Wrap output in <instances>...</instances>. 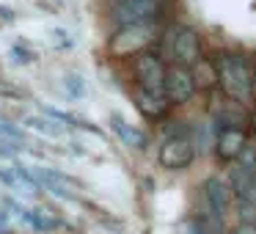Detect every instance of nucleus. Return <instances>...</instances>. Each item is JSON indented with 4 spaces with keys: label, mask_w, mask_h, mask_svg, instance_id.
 <instances>
[{
    "label": "nucleus",
    "mask_w": 256,
    "mask_h": 234,
    "mask_svg": "<svg viewBox=\"0 0 256 234\" xmlns=\"http://www.w3.org/2000/svg\"><path fill=\"white\" fill-rule=\"evenodd\" d=\"M218 66V86L232 102L242 105L250 102L254 96V69H250L248 58L242 56H220L215 61Z\"/></svg>",
    "instance_id": "f257e3e1"
},
{
    "label": "nucleus",
    "mask_w": 256,
    "mask_h": 234,
    "mask_svg": "<svg viewBox=\"0 0 256 234\" xmlns=\"http://www.w3.org/2000/svg\"><path fill=\"white\" fill-rule=\"evenodd\" d=\"M160 36V28L157 22H135V25H124V28H116L113 36L108 39V52L113 58H130L144 52L152 42Z\"/></svg>",
    "instance_id": "f03ea898"
},
{
    "label": "nucleus",
    "mask_w": 256,
    "mask_h": 234,
    "mask_svg": "<svg viewBox=\"0 0 256 234\" xmlns=\"http://www.w3.org/2000/svg\"><path fill=\"white\" fill-rule=\"evenodd\" d=\"M162 56L179 66H193L201 58V39L190 25H171L162 34Z\"/></svg>",
    "instance_id": "7ed1b4c3"
},
{
    "label": "nucleus",
    "mask_w": 256,
    "mask_h": 234,
    "mask_svg": "<svg viewBox=\"0 0 256 234\" xmlns=\"http://www.w3.org/2000/svg\"><path fill=\"white\" fill-rule=\"evenodd\" d=\"M166 3L168 0H113L108 8V20L113 28L135 22H157L166 12Z\"/></svg>",
    "instance_id": "20e7f679"
},
{
    "label": "nucleus",
    "mask_w": 256,
    "mask_h": 234,
    "mask_svg": "<svg viewBox=\"0 0 256 234\" xmlns=\"http://www.w3.org/2000/svg\"><path fill=\"white\" fill-rule=\"evenodd\" d=\"M179 127H168L166 138L160 144V166L168 171H182L193 162L196 149L190 140V130L184 127V122H176Z\"/></svg>",
    "instance_id": "39448f33"
},
{
    "label": "nucleus",
    "mask_w": 256,
    "mask_h": 234,
    "mask_svg": "<svg viewBox=\"0 0 256 234\" xmlns=\"http://www.w3.org/2000/svg\"><path fill=\"white\" fill-rule=\"evenodd\" d=\"M132 72H135V80H138V88L162 94V86H166V64H162V56L149 52V50L138 52L132 61Z\"/></svg>",
    "instance_id": "423d86ee"
},
{
    "label": "nucleus",
    "mask_w": 256,
    "mask_h": 234,
    "mask_svg": "<svg viewBox=\"0 0 256 234\" xmlns=\"http://www.w3.org/2000/svg\"><path fill=\"white\" fill-rule=\"evenodd\" d=\"M162 94L171 105H188L196 96V83L190 66H179L174 64L171 69H166V86H162Z\"/></svg>",
    "instance_id": "0eeeda50"
},
{
    "label": "nucleus",
    "mask_w": 256,
    "mask_h": 234,
    "mask_svg": "<svg viewBox=\"0 0 256 234\" xmlns=\"http://www.w3.org/2000/svg\"><path fill=\"white\" fill-rule=\"evenodd\" d=\"M34 174H36V179H39L42 190H47L52 198H61V201L78 198V182H74L72 176L56 171V168H42V166L34 168Z\"/></svg>",
    "instance_id": "6e6552de"
},
{
    "label": "nucleus",
    "mask_w": 256,
    "mask_h": 234,
    "mask_svg": "<svg viewBox=\"0 0 256 234\" xmlns=\"http://www.w3.org/2000/svg\"><path fill=\"white\" fill-rule=\"evenodd\" d=\"M204 204H206V212L218 223H223V218L232 212V188L220 176H210L204 182Z\"/></svg>",
    "instance_id": "1a4fd4ad"
},
{
    "label": "nucleus",
    "mask_w": 256,
    "mask_h": 234,
    "mask_svg": "<svg viewBox=\"0 0 256 234\" xmlns=\"http://www.w3.org/2000/svg\"><path fill=\"white\" fill-rule=\"evenodd\" d=\"M245 140H248V135H245V130H242V127H226V130H218V132H215V154L220 157L223 162L237 160V154L242 152Z\"/></svg>",
    "instance_id": "9d476101"
},
{
    "label": "nucleus",
    "mask_w": 256,
    "mask_h": 234,
    "mask_svg": "<svg viewBox=\"0 0 256 234\" xmlns=\"http://www.w3.org/2000/svg\"><path fill=\"white\" fill-rule=\"evenodd\" d=\"M110 127L113 132L122 138V144L127 146V149H135V152H146V146H149V135L144 132V130L132 127V124H127L118 113H110Z\"/></svg>",
    "instance_id": "9b49d317"
},
{
    "label": "nucleus",
    "mask_w": 256,
    "mask_h": 234,
    "mask_svg": "<svg viewBox=\"0 0 256 234\" xmlns=\"http://www.w3.org/2000/svg\"><path fill=\"white\" fill-rule=\"evenodd\" d=\"M135 108L144 113L146 118L157 122L168 113L171 102L166 100V94H154V91H146V88H135Z\"/></svg>",
    "instance_id": "f8f14e48"
},
{
    "label": "nucleus",
    "mask_w": 256,
    "mask_h": 234,
    "mask_svg": "<svg viewBox=\"0 0 256 234\" xmlns=\"http://www.w3.org/2000/svg\"><path fill=\"white\" fill-rule=\"evenodd\" d=\"M22 223L28 228H34L36 234H52V232H58V228H64L61 218H56L50 210H44V206H28Z\"/></svg>",
    "instance_id": "ddd939ff"
},
{
    "label": "nucleus",
    "mask_w": 256,
    "mask_h": 234,
    "mask_svg": "<svg viewBox=\"0 0 256 234\" xmlns=\"http://www.w3.org/2000/svg\"><path fill=\"white\" fill-rule=\"evenodd\" d=\"M25 130H30V132H39L44 135V138H64L66 135L69 127H64V124H58L56 118L44 116V113H39V116H25Z\"/></svg>",
    "instance_id": "4468645a"
},
{
    "label": "nucleus",
    "mask_w": 256,
    "mask_h": 234,
    "mask_svg": "<svg viewBox=\"0 0 256 234\" xmlns=\"http://www.w3.org/2000/svg\"><path fill=\"white\" fill-rule=\"evenodd\" d=\"M190 74H193L196 91H210L218 86V66L210 58H198V61L193 64V69H190Z\"/></svg>",
    "instance_id": "2eb2a0df"
},
{
    "label": "nucleus",
    "mask_w": 256,
    "mask_h": 234,
    "mask_svg": "<svg viewBox=\"0 0 256 234\" xmlns=\"http://www.w3.org/2000/svg\"><path fill=\"white\" fill-rule=\"evenodd\" d=\"M212 130H226V127H242V110H240L237 105L228 108V105H220L212 110Z\"/></svg>",
    "instance_id": "dca6fc26"
},
{
    "label": "nucleus",
    "mask_w": 256,
    "mask_h": 234,
    "mask_svg": "<svg viewBox=\"0 0 256 234\" xmlns=\"http://www.w3.org/2000/svg\"><path fill=\"white\" fill-rule=\"evenodd\" d=\"M190 140H193V149L198 154H206V152L215 146V130H212L210 122H196L193 130H190Z\"/></svg>",
    "instance_id": "f3484780"
},
{
    "label": "nucleus",
    "mask_w": 256,
    "mask_h": 234,
    "mask_svg": "<svg viewBox=\"0 0 256 234\" xmlns=\"http://www.w3.org/2000/svg\"><path fill=\"white\" fill-rule=\"evenodd\" d=\"M64 91H66L69 100H83V96L88 94V88H86L83 78H80V74H74V72L64 74Z\"/></svg>",
    "instance_id": "a211bd4d"
},
{
    "label": "nucleus",
    "mask_w": 256,
    "mask_h": 234,
    "mask_svg": "<svg viewBox=\"0 0 256 234\" xmlns=\"http://www.w3.org/2000/svg\"><path fill=\"white\" fill-rule=\"evenodd\" d=\"M12 58H14V64H20V66H28V64L36 61V50L28 44V42H14L12 44Z\"/></svg>",
    "instance_id": "6ab92c4d"
},
{
    "label": "nucleus",
    "mask_w": 256,
    "mask_h": 234,
    "mask_svg": "<svg viewBox=\"0 0 256 234\" xmlns=\"http://www.w3.org/2000/svg\"><path fill=\"white\" fill-rule=\"evenodd\" d=\"M0 138H8V140H17V144H25V127L14 124L12 118L0 116Z\"/></svg>",
    "instance_id": "aec40b11"
},
{
    "label": "nucleus",
    "mask_w": 256,
    "mask_h": 234,
    "mask_svg": "<svg viewBox=\"0 0 256 234\" xmlns=\"http://www.w3.org/2000/svg\"><path fill=\"white\" fill-rule=\"evenodd\" d=\"M25 152V144H17V140H8V138H0V157L3 160H17L20 154Z\"/></svg>",
    "instance_id": "412c9836"
},
{
    "label": "nucleus",
    "mask_w": 256,
    "mask_h": 234,
    "mask_svg": "<svg viewBox=\"0 0 256 234\" xmlns=\"http://www.w3.org/2000/svg\"><path fill=\"white\" fill-rule=\"evenodd\" d=\"M240 168H256V140H245L242 152L237 154Z\"/></svg>",
    "instance_id": "4be33fe9"
},
{
    "label": "nucleus",
    "mask_w": 256,
    "mask_h": 234,
    "mask_svg": "<svg viewBox=\"0 0 256 234\" xmlns=\"http://www.w3.org/2000/svg\"><path fill=\"white\" fill-rule=\"evenodd\" d=\"M0 206L3 210H8V215L12 218H17V220H25V212H28V206L22 204V201H17V198H0Z\"/></svg>",
    "instance_id": "5701e85b"
},
{
    "label": "nucleus",
    "mask_w": 256,
    "mask_h": 234,
    "mask_svg": "<svg viewBox=\"0 0 256 234\" xmlns=\"http://www.w3.org/2000/svg\"><path fill=\"white\" fill-rule=\"evenodd\" d=\"M52 44H56V50H72V36H69V30L66 28L52 30Z\"/></svg>",
    "instance_id": "b1692460"
},
{
    "label": "nucleus",
    "mask_w": 256,
    "mask_h": 234,
    "mask_svg": "<svg viewBox=\"0 0 256 234\" xmlns=\"http://www.w3.org/2000/svg\"><path fill=\"white\" fill-rule=\"evenodd\" d=\"M0 184H6L8 190H20V182L14 176V171L12 168H3V166H0Z\"/></svg>",
    "instance_id": "393cba45"
},
{
    "label": "nucleus",
    "mask_w": 256,
    "mask_h": 234,
    "mask_svg": "<svg viewBox=\"0 0 256 234\" xmlns=\"http://www.w3.org/2000/svg\"><path fill=\"white\" fill-rule=\"evenodd\" d=\"M234 234H256V220H242L234 228Z\"/></svg>",
    "instance_id": "a878e982"
},
{
    "label": "nucleus",
    "mask_w": 256,
    "mask_h": 234,
    "mask_svg": "<svg viewBox=\"0 0 256 234\" xmlns=\"http://www.w3.org/2000/svg\"><path fill=\"white\" fill-rule=\"evenodd\" d=\"M69 152H72V154H78V157H86V154H88L86 149H80L78 140H69Z\"/></svg>",
    "instance_id": "bb28decb"
},
{
    "label": "nucleus",
    "mask_w": 256,
    "mask_h": 234,
    "mask_svg": "<svg viewBox=\"0 0 256 234\" xmlns=\"http://www.w3.org/2000/svg\"><path fill=\"white\" fill-rule=\"evenodd\" d=\"M190 234H206V232H204V226H193V228H190Z\"/></svg>",
    "instance_id": "cd10ccee"
},
{
    "label": "nucleus",
    "mask_w": 256,
    "mask_h": 234,
    "mask_svg": "<svg viewBox=\"0 0 256 234\" xmlns=\"http://www.w3.org/2000/svg\"><path fill=\"white\" fill-rule=\"evenodd\" d=\"M254 94H256V72H254Z\"/></svg>",
    "instance_id": "c85d7f7f"
},
{
    "label": "nucleus",
    "mask_w": 256,
    "mask_h": 234,
    "mask_svg": "<svg viewBox=\"0 0 256 234\" xmlns=\"http://www.w3.org/2000/svg\"><path fill=\"white\" fill-rule=\"evenodd\" d=\"M250 122H254V130H256V116H254V118H250Z\"/></svg>",
    "instance_id": "c756f323"
},
{
    "label": "nucleus",
    "mask_w": 256,
    "mask_h": 234,
    "mask_svg": "<svg viewBox=\"0 0 256 234\" xmlns=\"http://www.w3.org/2000/svg\"><path fill=\"white\" fill-rule=\"evenodd\" d=\"M56 3H66V0H56Z\"/></svg>",
    "instance_id": "7c9ffc66"
}]
</instances>
